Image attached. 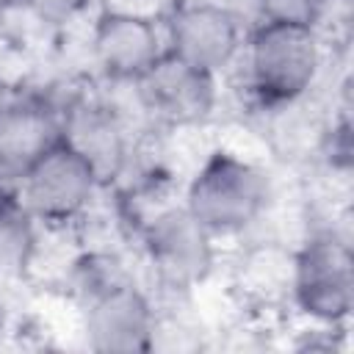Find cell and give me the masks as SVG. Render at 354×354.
Masks as SVG:
<instances>
[{"label": "cell", "instance_id": "obj_1", "mask_svg": "<svg viewBox=\"0 0 354 354\" xmlns=\"http://www.w3.org/2000/svg\"><path fill=\"white\" fill-rule=\"evenodd\" d=\"M329 64V53L307 22L254 25L235 64L221 75L238 100L241 119L252 111L310 94Z\"/></svg>", "mask_w": 354, "mask_h": 354}, {"label": "cell", "instance_id": "obj_2", "mask_svg": "<svg viewBox=\"0 0 354 354\" xmlns=\"http://www.w3.org/2000/svg\"><path fill=\"white\" fill-rule=\"evenodd\" d=\"M277 169L257 155L210 144L183 183V207L216 238H246L271 205Z\"/></svg>", "mask_w": 354, "mask_h": 354}, {"label": "cell", "instance_id": "obj_3", "mask_svg": "<svg viewBox=\"0 0 354 354\" xmlns=\"http://www.w3.org/2000/svg\"><path fill=\"white\" fill-rule=\"evenodd\" d=\"M133 257L149 293H199L216 277L221 249L180 202L136 235Z\"/></svg>", "mask_w": 354, "mask_h": 354}, {"label": "cell", "instance_id": "obj_4", "mask_svg": "<svg viewBox=\"0 0 354 354\" xmlns=\"http://www.w3.org/2000/svg\"><path fill=\"white\" fill-rule=\"evenodd\" d=\"M354 252L351 230L315 227L293 246L290 313L321 324H351Z\"/></svg>", "mask_w": 354, "mask_h": 354}, {"label": "cell", "instance_id": "obj_5", "mask_svg": "<svg viewBox=\"0 0 354 354\" xmlns=\"http://www.w3.org/2000/svg\"><path fill=\"white\" fill-rule=\"evenodd\" d=\"M130 88L155 130H199L218 119L221 80L171 53H163Z\"/></svg>", "mask_w": 354, "mask_h": 354}, {"label": "cell", "instance_id": "obj_6", "mask_svg": "<svg viewBox=\"0 0 354 354\" xmlns=\"http://www.w3.org/2000/svg\"><path fill=\"white\" fill-rule=\"evenodd\" d=\"M55 141H61V111L50 80H14L0 111V191L17 194L25 171Z\"/></svg>", "mask_w": 354, "mask_h": 354}, {"label": "cell", "instance_id": "obj_7", "mask_svg": "<svg viewBox=\"0 0 354 354\" xmlns=\"http://www.w3.org/2000/svg\"><path fill=\"white\" fill-rule=\"evenodd\" d=\"M100 188L91 163L61 138L25 171L17 199L41 227H75Z\"/></svg>", "mask_w": 354, "mask_h": 354}, {"label": "cell", "instance_id": "obj_8", "mask_svg": "<svg viewBox=\"0 0 354 354\" xmlns=\"http://www.w3.org/2000/svg\"><path fill=\"white\" fill-rule=\"evenodd\" d=\"M293 246L274 238H241L227 268V301L235 313L282 324L290 318Z\"/></svg>", "mask_w": 354, "mask_h": 354}, {"label": "cell", "instance_id": "obj_9", "mask_svg": "<svg viewBox=\"0 0 354 354\" xmlns=\"http://www.w3.org/2000/svg\"><path fill=\"white\" fill-rule=\"evenodd\" d=\"M166 53L221 77L238 58L246 30L238 17L216 0H183L163 22Z\"/></svg>", "mask_w": 354, "mask_h": 354}, {"label": "cell", "instance_id": "obj_10", "mask_svg": "<svg viewBox=\"0 0 354 354\" xmlns=\"http://www.w3.org/2000/svg\"><path fill=\"white\" fill-rule=\"evenodd\" d=\"M166 53L163 22L119 11H94L88 28L91 75L105 86L136 83Z\"/></svg>", "mask_w": 354, "mask_h": 354}, {"label": "cell", "instance_id": "obj_11", "mask_svg": "<svg viewBox=\"0 0 354 354\" xmlns=\"http://www.w3.org/2000/svg\"><path fill=\"white\" fill-rule=\"evenodd\" d=\"M86 348L100 354L149 351L155 307L141 279L119 282L77 307Z\"/></svg>", "mask_w": 354, "mask_h": 354}, {"label": "cell", "instance_id": "obj_12", "mask_svg": "<svg viewBox=\"0 0 354 354\" xmlns=\"http://www.w3.org/2000/svg\"><path fill=\"white\" fill-rule=\"evenodd\" d=\"M39 224L22 207L17 194L0 191V285L25 288Z\"/></svg>", "mask_w": 354, "mask_h": 354}, {"label": "cell", "instance_id": "obj_13", "mask_svg": "<svg viewBox=\"0 0 354 354\" xmlns=\"http://www.w3.org/2000/svg\"><path fill=\"white\" fill-rule=\"evenodd\" d=\"M293 326H288L285 332L288 337V348L293 351H318V354H337L348 348V324H321V321H307V318H293Z\"/></svg>", "mask_w": 354, "mask_h": 354}, {"label": "cell", "instance_id": "obj_14", "mask_svg": "<svg viewBox=\"0 0 354 354\" xmlns=\"http://www.w3.org/2000/svg\"><path fill=\"white\" fill-rule=\"evenodd\" d=\"M17 8L53 33L72 28L86 11H94L88 0H17Z\"/></svg>", "mask_w": 354, "mask_h": 354}, {"label": "cell", "instance_id": "obj_15", "mask_svg": "<svg viewBox=\"0 0 354 354\" xmlns=\"http://www.w3.org/2000/svg\"><path fill=\"white\" fill-rule=\"evenodd\" d=\"M257 22H307L315 0H252Z\"/></svg>", "mask_w": 354, "mask_h": 354}, {"label": "cell", "instance_id": "obj_16", "mask_svg": "<svg viewBox=\"0 0 354 354\" xmlns=\"http://www.w3.org/2000/svg\"><path fill=\"white\" fill-rule=\"evenodd\" d=\"M183 0H102L100 11H119L130 17H141L149 22H166L169 14L180 6Z\"/></svg>", "mask_w": 354, "mask_h": 354}, {"label": "cell", "instance_id": "obj_17", "mask_svg": "<svg viewBox=\"0 0 354 354\" xmlns=\"http://www.w3.org/2000/svg\"><path fill=\"white\" fill-rule=\"evenodd\" d=\"M11 324H14V313L8 307V301L3 299L0 293V348L8 343V335H11Z\"/></svg>", "mask_w": 354, "mask_h": 354}, {"label": "cell", "instance_id": "obj_18", "mask_svg": "<svg viewBox=\"0 0 354 354\" xmlns=\"http://www.w3.org/2000/svg\"><path fill=\"white\" fill-rule=\"evenodd\" d=\"M11 17H14V6L8 0H0V39L8 33V25H11Z\"/></svg>", "mask_w": 354, "mask_h": 354}, {"label": "cell", "instance_id": "obj_19", "mask_svg": "<svg viewBox=\"0 0 354 354\" xmlns=\"http://www.w3.org/2000/svg\"><path fill=\"white\" fill-rule=\"evenodd\" d=\"M11 86H14V83H11V80H8V77L0 72V111H3L6 100H8V94H11Z\"/></svg>", "mask_w": 354, "mask_h": 354}, {"label": "cell", "instance_id": "obj_20", "mask_svg": "<svg viewBox=\"0 0 354 354\" xmlns=\"http://www.w3.org/2000/svg\"><path fill=\"white\" fill-rule=\"evenodd\" d=\"M88 6H91L94 11H100V6H102V0H88Z\"/></svg>", "mask_w": 354, "mask_h": 354}]
</instances>
